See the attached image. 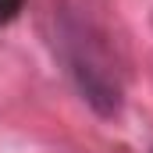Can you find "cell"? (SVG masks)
Segmentation results:
<instances>
[{
  "instance_id": "obj_1",
  "label": "cell",
  "mask_w": 153,
  "mask_h": 153,
  "mask_svg": "<svg viewBox=\"0 0 153 153\" xmlns=\"http://www.w3.org/2000/svg\"><path fill=\"white\" fill-rule=\"evenodd\" d=\"M68 64H71V75H75L82 96L100 114H117V107H121L117 75L107 61V53H103V46L93 36H85L82 25L68 32Z\"/></svg>"
}]
</instances>
